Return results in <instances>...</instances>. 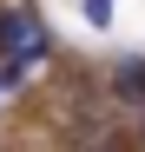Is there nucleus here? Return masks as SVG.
Segmentation results:
<instances>
[{"instance_id":"nucleus-1","label":"nucleus","mask_w":145,"mask_h":152,"mask_svg":"<svg viewBox=\"0 0 145 152\" xmlns=\"http://www.w3.org/2000/svg\"><path fill=\"white\" fill-rule=\"evenodd\" d=\"M0 53H7L20 73H27V66H40L46 53H53V40H46V27H40V13H33V7L0 13Z\"/></svg>"},{"instance_id":"nucleus-2","label":"nucleus","mask_w":145,"mask_h":152,"mask_svg":"<svg viewBox=\"0 0 145 152\" xmlns=\"http://www.w3.org/2000/svg\"><path fill=\"white\" fill-rule=\"evenodd\" d=\"M119 99H145V60H125V66H119Z\"/></svg>"},{"instance_id":"nucleus-3","label":"nucleus","mask_w":145,"mask_h":152,"mask_svg":"<svg viewBox=\"0 0 145 152\" xmlns=\"http://www.w3.org/2000/svg\"><path fill=\"white\" fill-rule=\"evenodd\" d=\"M86 27H112V0H86Z\"/></svg>"}]
</instances>
